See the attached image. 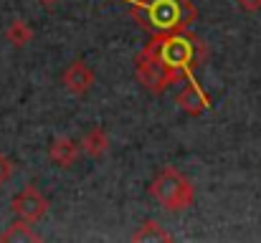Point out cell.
<instances>
[{"label":"cell","mask_w":261,"mask_h":243,"mask_svg":"<svg viewBox=\"0 0 261 243\" xmlns=\"http://www.w3.org/2000/svg\"><path fill=\"white\" fill-rule=\"evenodd\" d=\"M158 61L173 74L175 79H195V69L205 59V46L198 36L190 31H177V33H165V36H152L150 43L145 46Z\"/></svg>","instance_id":"1"},{"label":"cell","mask_w":261,"mask_h":243,"mask_svg":"<svg viewBox=\"0 0 261 243\" xmlns=\"http://www.w3.org/2000/svg\"><path fill=\"white\" fill-rule=\"evenodd\" d=\"M127 3H129V15L150 36L188 31L190 23L198 18V10L188 0H127Z\"/></svg>","instance_id":"2"},{"label":"cell","mask_w":261,"mask_h":243,"mask_svg":"<svg viewBox=\"0 0 261 243\" xmlns=\"http://www.w3.org/2000/svg\"><path fill=\"white\" fill-rule=\"evenodd\" d=\"M150 195L170 213L188 210L195 200L193 182L177 170V167H163L158 177L150 182Z\"/></svg>","instance_id":"3"},{"label":"cell","mask_w":261,"mask_h":243,"mask_svg":"<svg viewBox=\"0 0 261 243\" xmlns=\"http://www.w3.org/2000/svg\"><path fill=\"white\" fill-rule=\"evenodd\" d=\"M135 76H137V81L150 94H165L173 84H177V79L158 61V56H152L147 48H142L135 56Z\"/></svg>","instance_id":"4"},{"label":"cell","mask_w":261,"mask_h":243,"mask_svg":"<svg viewBox=\"0 0 261 243\" xmlns=\"http://www.w3.org/2000/svg\"><path fill=\"white\" fill-rule=\"evenodd\" d=\"M10 210L15 213V218H23L28 223H38L46 213H48V198L36 187V185H25L13 200H10Z\"/></svg>","instance_id":"5"},{"label":"cell","mask_w":261,"mask_h":243,"mask_svg":"<svg viewBox=\"0 0 261 243\" xmlns=\"http://www.w3.org/2000/svg\"><path fill=\"white\" fill-rule=\"evenodd\" d=\"M175 104H177V109H182L185 114H190V117H200L205 109H211V96L200 89L198 81L190 79L180 91H177Z\"/></svg>","instance_id":"6"},{"label":"cell","mask_w":261,"mask_h":243,"mask_svg":"<svg viewBox=\"0 0 261 243\" xmlns=\"http://www.w3.org/2000/svg\"><path fill=\"white\" fill-rule=\"evenodd\" d=\"M61 84H64L66 91H71L74 96H84V94H89V89L94 86V71L87 66V61L76 59V61H71V64L64 69Z\"/></svg>","instance_id":"7"},{"label":"cell","mask_w":261,"mask_h":243,"mask_svg":"<svg viewBox=\"0 0 261 243\" xmlns=\"http://www.w3.org/2000/svg\"><path fill=\"white\" fill-rule=\"evenodd\" d=\"M79 142L71 140V137H56L51 145H48V157L54 165L59 167H71L76 157H79Z\"/></svg>","instance_id":"8"},{"label":"cell","mask_w":261,"mask_h":243,"mask_svg":"<svg viewBox=\"0 0 261 243\" xmlns=\"http://www.w3.org/2000/svg\"><path fill=\"white\" fill-rule=\"evenodd\" d=\"M79 150L87 152L89 157H99L109 150V134L104 127H91L84 132V137L79 140Z\"/></svg>","instance_id":"9"},{"label":"cell","mask_w":261,"mask_h":243,"mask_svg":"<svg viewBox=\"0 0 261 243\" xmlns=\"http://www.w3.org/2000/svg\"><path fill=\"white\" fill-rule=\"evenodd\" d=\"M36 241H41V236L33 231V223H28V221H23V218L13 221V223L0 233V243H36Z\"/></svg>","instance_id":"10"},{"label":"cell","mask_w":261,"mask_h":243,"mask_svg":"<svg viewBox=\"0 0 261 243\" xmlns=\"http://www.w3.org/2000/svg\"><path fill=\"white\" fill-rule=\"evenodd\" d=\"M132 241L135 243H155V241H173V236L158 223V221H145L135 233H132Z\"/></svg>","instance_id":"11"},{"label":"cell","mask_w":261,"mask_h":243,"mask_svg":"<svg viewBox=\"0 0 261 243\" xmlns=\"http://www.w3.org/2000/svg\"><path fill=\"white\" fill-rule=\"evenodd\" d=\"M5 38H8V43H13L15 48H23V46L31 43V38H33V28L28 25V20H23V18H13V20L8 23V28H5Z\"/></svg>","instance_id":"12"},{"label":"cell","mask_w":261,"mask_h":243,"mask_svg":"<svg viewBox=\"0 0 261 243\" xmlns=\"http://www.w3.org/2000/svg\"><path fill=\"white\" fill-rule=\"evenodd\" d=\"M13 175H15V162L10 160L8 155L0 152V185H5Z\"/></svg>","instance_id":"13"},{"label":"cell","mask_w":261,"mask_h":243,"mask_svg":"<svg viewBox=\"0 0 261 243\" xmlns=\"http://www.w3.org/2000/svg\"><path fill=\"white\" fill-rule=\"evenodd\" d=\"M236 3H239V8L246 10V13H256V10H261V0H236Z\"/></svg>","instance_id":"14"},{"label":"cell","mask_w":261,"mask_h":243,"mask_svg":"<svg viewBox=\"0 0 261 243\" xmlns=\"http://www.w3.org/2000/svg\"><path fill=\"white\" fill-rule=\"evenodd\" d=\"M38 3H41V5H43V8H54V5H56V3H59V0H38Z\"/></svg>","instance_id":"15"}]
</instances>
